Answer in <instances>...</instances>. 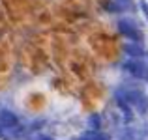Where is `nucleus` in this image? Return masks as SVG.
Segmentation results:
<instances>
[{"instance_id": "obj_10", "label": "nucleus", "mask_w": 148, "mask_h": 140, "mask_svg": "<svg viewBox=\"0 0 148 140\" xmlns=\"http://www.w3.org/2000/svg\"><path fill=\"white\" fill-rule=\"evenodd\" d=\"M139 6H141L143 15H145V17H146V21H148V2H146V0H141V2H139Z\"/></svg>"}, {"instance_id": "obj_11", "label": "nucleus", "mask_w": 148, "mask_h": 140, "mask_svg": "<svg viewBox=\"0 0 148 140\" xmlns=\"http://www.w3.org/2000/svg\"><path fill=\"white\" fill-rule=\"evenodd\" d=\"M38 140H53V138H51V137H43V135H41V137L38 138Z\"/></svg>"}, {"instance_id": "obj_7", "label": "nucleus", "mask_w": 148, "mask_h": 140, "mask_svg": "<svg viewBox=\"0 0 148 140\" xmlns=\"http://www.w3.org/2000/svg\"><path fill=\"white\" fill-rule=\"evenodd\" d=\"M79 140H109V137L103 135L101 131H86Z\"/></svg>"}, {"instance_id": "obj_8", "label": "nucleus", "mask_w": 148, "mask_h": 140, "mask_svg": "<svg viewBox=\"0 0 148 140\" xmlns=\"http://www.w3.org/2000/svg\"><path fill=\"white\" fill-rule=\"evenodd\" d=\"M88 125H90V131H101V116L92 114L88 118Z\"/></svg>"}, {"instance_id": "obj_9", "label": "nucleus", "mask_w": 148, "mask_h": 140, "mask_svg": "<svg viewBox=\"0 0 148 140\" xmlns=\"http://www.w3.org/2000/svg\"><path fill=\"white\" fill-rule=\"evenodd\" d=\"M114 6L116 10H130V7H133V2L131 0H114Z\"/></svg>"}, {"instance_id": "obj_1", "label": "nucleus", "mask_w": 148, "mask_h": 140, "mask_svg": "<svg viewBox=\"0 0 148 140\" xmlns=\"http://www.w3.org/2000/svg\"><path fill=\"white\" fill-rule=\"evenodd\" d=\"M116 95L139 114H148V95L139 88H120Z\"/></svg>"}, {"instance_id": "obj_2", "label": "nucleus", "mask_w": 148, "mask_h": 140, "mask_svg": "<svg viewBox=\"0 0 148 140\" xmlns=\"http://www.w3.org/2000/svg\"><path fill=\"white\" fill-rule=\"evenodd\" d=\"M124 71L139 80H148V64L141 62L139 58H130L124 62Z\"/></svg>"}, {"instance_id": "obj_5", "label": "nucleus", "mask_w": 148, "mask_h": 140, "mask_svg": "<svg viewBox=\"0 0 148 140\" xmlns=\"http://www.w3.org/2000/svg\"><path fill=\"white\" fill-rule=\"evenodd\" d=\"M17 123H19L17 114H13L11 110H0V127H11Z\"/></svg>"}, {"instance_id": "obj_4", "label": "nucleus", "mask_w": 148, "mask_h": 140, "mask_svg": "<svg viewBox=\"0 0 148 140\" xmlns=\"http://www.w3.org/2000/svg\"><path fill=\"white\" fill-rule=\"evenodd\" d=\"M26 135V129L17 123L11 127H0V140H21Z\"/></svg>"}, {"instance_id": "obj_3", "label": "nucleus", "mask_w": 148, "mask_h": 140, "mask_svg": "<svg viewBox=\"0 0 148 140\" xmlns=\"http://www.w3.org/2000/svg\"><path fill=\"white\" fill-rule=\"evenodd\" d=\"M116 26H118V32L122 34V36H126L127 39L135 41V43H139V41L143 39V32L139 30V26L135 24L133 21H130V19H120V21L116 22Z\"/></svg>"}, {"instance_id": "obj_6", "label": "nucleus", "mask_w": 148, "mask_h": 140, "mask_svg": "<svg viewBox=\"0 0 148 140\" xmlns=\"http://www.w3.org/2000/svg\"><path fill=\"white\" fill-rule=\"evenodd\" d=\"M124 50H126V52L130 54L131 58H141V56H145V52H146V50L143 49L139 43H135V41H131V43H126V45H124Z\"/></svg>"}]
</instances>
